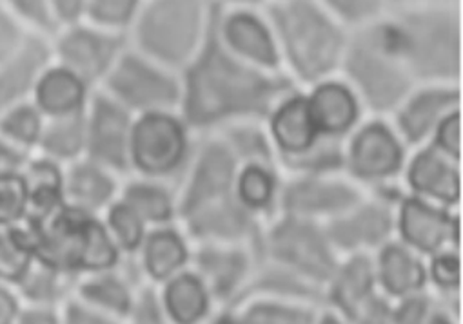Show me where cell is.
I'll use <instances>...</instances> for the list:
<instances>
[{"instance_id":"29","label":"cell","mask_w":463,"mask_h":324,"mask_svg":"<svg viewBox=\"0 0 463 324\" xmlns=\"http://www.w3.org/2000/svg\"><path fill=\"white\" fill-rule=\"evenodd\" d=\"M376 277L391 295L409 297L423 288L425 268L412 250L398 243H389L378 255Z\"/></svg>"},{"instance_id":"38","label":"cell","mask_w":463,"mask_h":324,"mask_svg":"<svg viewBox=\"0 0 463 324\" xmlns=\"http://www.w3.org/2000/svg\"><path fill=\"white\" fill-rule=\"evenodd\" d=\"M235 194L251 212L260 214L279 199V180L273 165H241L235 181Z\"/></svg>"},{"instance_id":"34","label":"cell","mask_w":463,"mask_h":324,"mask_svg":"<svg viewBox=\"0 0 463 324\" xmlns=\"http://www.w3.org/2000/svg\"><path fill=\"white\" fill-rule=\"evenodd\" d=\"M118 198L129 205L146 225H164L176 214V199L173 192L156 180L133 178L120 187Z\"/></svg>"},{"instance_id":"53","label":"cell","mask_w":463,"mask_h":324,"mask_svg":"<svg viewBox=\"0 0 463 324\" xmlns=\"http://www.w3.org/2000/svg\"><path fill=\"white\" fill-rule=\"evenodd\" d=\"M50 14L55 23V32L86 19L90 0H48Z\"/></svg>"},{"instance_id":"3","label":"cell","mask_w":463,"mask_h":324,"mask_svg":"<svg viewBox=\"0 0 463 324\" xmlns=\"http://www.w3.org/2000/svg\"><path fill=\"white\" fill-rule=\"evenodd\" d=\"M392 46L416 86H459L461 12L459 6H420L389 10L383 15Z\"/></svg>"},{"instance_id":"16","label":"cell","mask_w":463,"mask_h":324,"mask_svg":"<svg viewBox=\"0 0 463 324\" xmlns=\"http://www.w3.org/2000/svg\"><path fill=\"white\" fill-rule=\"evenodd\" d=\"M187 232L203 243H248L259 234L257 214L235 190L182 214Z\"/></svg>"},{"instance_id":"55","label":"cell","mask_w":463,"mask_h":324,"mask_svg":"<svg viewBox=\"0 0 463 324\" xmlns=\"http://www.w3.org/2000/svg\"><path fill=\"white\" fill-rule=\"evenodd\" d=\"M14 324H62V310L23 302Z\"/></svg>"},{"instance_id":"19","label":"cell","mask_w":463,"mask_h":324,"mask_svg":"<svg viewBox=\"0 0 463 324\" xmlns=\"http://www.w3.org/2000/svg\"><path fill=\"white\" fill-rule=\"evenodd\" d=\"M398 207L394 225H398L403 241L411 248L432 254L458 239V218L450 216L447 210L432 207L420 196H405Z\"/></svg>"},{"instance_id":"23","label":"cell","mask_w":463,"mask_h":324,"mask_svg":"<svg viewBox=\"0 0 463 324\" xmlns=\"http://www.w3.org/2000/svg\"><path fill=\"white\" fill-rule=\"evenodd\" d=\"M97 89L71 69L52 60L41 75L32 104L46 120L84 113Z\"/></svg>"},{"instance_id":"11","label":"cell","mask_w":463,"mask_h":324,"mask_svg":"<svg viewBox=\"0 0 463 324\" xmlns=\"http://www.w3.org/2000/svg\"><path fill=\"white\" fill-rule=\"evenodd\" d=\"M214 35L239 60L262 71H282L279 44L266 5L259 8H218Z\"/></svg>"},{"instance_id":"31","label":"cell","mask_w":463,"mask_h":324,"mask_svg":"<svg viewBox=\"0 0 463 324\" xmlns=\"http://www.w3.org/2000/svg\"><path fill=\"white\" fill-rule=\"evenodd\" d=\"M84 113L46 120L35 154L53 160L64 167L84 158L86 154Z\"/></svg>"},{"instance_id":"41","label":"cell","mask_w":463,"mask_h":324,"mask_svg":"<svg viewBox=\"0 0 463 324\" xmlns=\"http://www.w3.org/2000/svg\"><path fill=\"white\" fill-rule=\"evenodd\" d=\"M44 125V115L32 102L0 113V136L33 154L39 147Z\"/></svg>"},{"instance_id":"28","label":"cell","mask_w":463,"mask_h":324,"mask_svg":"<svg viewBox=\"0 0 463 324\" xmlns=\"http://www.w3.org/2000/svg\"><path fill=\"white\" fill-rule=\"evenodd\" d=\"M376 270L364 254L353 255L344 266H338L333 281V301L349 317L356 313L374 297Z\"/></svg>"},{"instance_id":"6","label":"cell","mask_w":463,"mask_h":324,"mask_svg":"<svg viewBox=\"0 0 463 324\" xmlns=\"http://www.w3.org/2000/svg\"><path fill=\"white\" fill-rule=\"evenodd\" d=\"M338 75L356 93L362 107L374 115H392L416 88L392 46L383 15L351 30Z\"/></svg>"},{"instance_id":"10","label":"cell","mask_w":463,"mask_h":324,"mask_svg":"<svg viewBox=\"0 0 463 324\" xmlns=\"http://www.w3.org/2000/svg\"><path fill=\"white\" fill-rule=\"evenodd\" d=\"M53 60L77 73L95 89L129 48L128 35L104 30L90 21L59 28L52 37Z\"/></svg>"},{"instance_id":"20","label":"cell","mask_w":463,"mask_h":324,"mask_svg":"<svg viewBox=\"0 0 463 324\" xmlns=\"http://www.w3.org/2000/svg\"><path fill=\"white\" fill-rule=\"evenodd\" d=\"M394 228V214L387 203L380 199L367 201L365 198L333 218L326 234L335 248L360 252L373 248L389 237Z\"/></svg>"},{"instance_id":"35","label":"cell","mask_w":463,"mask_h":324,"mask_svg":"<svg viewBox=\"0 0 463 324\" xmlns=\"http://www.w3.org/2000/svg\"><path fill=\"white\" fill-rule=\"evenodd\" d=\"M23 178L30 194V214L64 203V165L33 154L23 171Z\"/></svg>"},{"instance_id":"49","label":"cell","mask_w":463,"mask_h":324,"mask_svg":"<svg viewBox=\"0 0 463 324\" xmlns=\"http://www.w3.org/2000/svg\"><path fill=\"white\" fill-rule=\"evenodd\" d=\"M124 324H167L162 302L153 290L138 292L133 310L126 317Z\"/></svg>"},{"instance_id":"37","label":"cell","mask_w":463,"mask_h":324,"mask_svg":"<svg viewBox=\"0 0 463 324\" xmlns=\"http://www.w3.org/2000/svg\"><path fill=\"white\" fill-rule=\"evenodd\" d=\"M317 317L311 308L288 299H259L220 324H315Z\"/></svg>"},{"instance_id":"39","label":"cell","mask_w":463,"mask_h":324,"mask_svg":"<svg viewBox=\"0 0 463 324\" xmlns=\"http://www.w3.org/2000/svg\"><path fill=\"white\" fill-rule=\"evenodd\" d=\"M222 140L233 151L241 165L260 163L273 165L277 163V153L273 142L266 131H262L253 122H237L225 125L222 131Z\"/></svg>"},{"instance_id":"7","label":"cell","mask_w":463,"mask_h":324,"mask_svg":"<svg viewBox=\"0 0 463 324\" xmlns=\"http://www.w3.org/2000/svg\"><path fill=\"white\" fill-rule=\"evenodd\" d=\"M189 127L175 111L137 115L129 143V174L167 180L185 171L191 158Z\"/></svg>"},{"instance_id":"43","label":"cell","mask_w":463,"mask_h":324,"mask_svg":"<svg viewBox=\"0 0 463 324\" xmlns=\"http://www.w3.org/2000/svg\"><path fill=\"white\" fill-rule=\"evenodd\" d=\"M144 3L146 0H90L84 21L128 35Z\"/></svg>"},{"instance_id":"45","label":"cell","mask_w":463,"mask_h":324,"mask_svg":"<svg viewBox=\"0 0 463 324\" xmlns=\"http://www.w3.org/2000/svg\"><path fill=\"white\" fill-rule=\"evenodd\" d=\"M349 30L378 21L389 12L387 0H317Z\"/></svg>"},{"instance_id":"1","label":"cell","mask_w":463,"mask_h":324,"mask_svg":"<svg viewBox=\"0 0 463 324\" xmlns=\"http://www.w3.org/2000/svg\"><path fill=\"white\" fill-rule=\"evenodd\" d=\"M180 86L178 115L198 131L260 120L297 89L286 73L262 71L231 55L216 39L214 26L198 55L180 71Z\"/></svg>"},{"instance_id":"4","label":"cell","mask_w":463,"mask_h":324,"mask_svg":"<svg viewBox=\"0 0 463 324\" xmlns=\"http://www.w3.org/2000/svg\"><path fill=\"white\" fill-rule=\"evenodd\" d=\"M24 228L37 261L77 281L88 273L118 266L124 257L100 216L68 203L30 214Z\"/></svg>"},{"instance_id":"42","label":"cell","mask_w":463,"mask_h":324,"mask_svg":"<svg viewBox=\"0 0 463 324\" xmlns=\"http://www.w3.org/2000/svg\"><path fill=\"white\" fill-rule=\"evenodd\" d=\"M100 218L104 221L108 234L111 236V239L122 252V255L124 254L131 255V254L138 252V248L147 234L146 232L147 225L129 205H126L120 198H117L102 212Z\"/></svg>"},{"instance_id":"5","label":"cell","mask_w":463,"mask_h":324,"mask_svg":"<svg viewBox=\"0 0 463 324\" xmlns=\"http://www.w3.org/2000/svg\"><path fill=\"white\" fill-rule=\"evenodd\" d=\"M216 12L211 0H146L128 33L129 46L180 73L209 39Z\"/></svg>"},{"instance_id":"32","label":"cell","mask_w":463,"mask_h":324,"mask_svg":"<svg viewBox=\"0 0 463 324\" xmlns=\"http://www.w3.org/2000/svg\"><path fill=\"white\" fill-rule=\"evenodd\" d=\"M209 292L196 273L173 275L160 299L175 324H198L209 311Z\"/></svg>"},{"instance_id":"2","label":"cell","mask_w":463,"mask_h":324,"mask_svg":"<svg viewBox=\"0 0 463 324\" xmlns=\"http://www.w3.org/2000/svg\"><path fill=\"white\" fill-rule=\"evenodd\" d=\"M282 71L295 82L313 86L340 71L351 30L317 0H268Z\"/></svg>"},{"instance_id":"12","label":"cell","mask_w":463,"mask_h":324,"mask_svg":"<svg viewBox=\"0 0 463 324\" xmlns=\"http://www.w3.org/2000/svg\"><path fill=\"white\" fill-rule=\"evenodd\" d=\"M135 116L104 91L97 89L86 107V154L84 158L113 171L129 174V143Z\"/></svg>"},{"instance_id":"15","label":"cell","mask_w":463,"mask_h":324,"mask_svg":"<svg viewBox=\"0 0 463 324\" xmlns=\"http://www.w3.org/2000/svg\"><path fill=\"white\" fill-rule=\"evenodd\" d=\"M364 199L362 190L349 180L335 174L295 176L279 192L282 212L297 218H336Z\"/></svg>"},{"instance_id":"52","label":"cell","mask_w":463,"mask_h":324,"mask_svg":"<svg viewBox=\"0 0 463 324\" xmlns=\"http://www.w3.org/2000/svg\"><path fill=\"white\" fill-rule=\"evenodd\" d=\"M434 282L443 290H454L459 284V257L454 252H439L432 261Z\"/></svg>"},{"instance_id":"30","label":"cell","mask_w":463,"mask_h":324,"mask_svg":"<svg viewBox=\"0 0 463 324\" xmlns=\"http://www.w3.org/2000/svg\"><path fill=\"white\" fill-rule=\"evenodd\" d=\"M138 254L140 268L149 279L155 281L171 279L189 257L184 237L169 227H160L147 232Z\"/></svg>"},{"instance_id":"48","label":"cell","mask_w":463,"mask_h":324,"mask_svg":"<svg viewBox=\"0 0 463 324\" xmlns=\"http://www.w3.org/2000/svg\"><path fill=\"white\" fill-rule=\"evenodd\" d=\"M33 35L19 19L0 6V62L14 55Z\"/></svg>"},{"instance_id":"25","label":"cell","mask_w":463,"mask_h":324,"mask_svg":"<svg viewBox=\"0 0 463 324\" xmlns=\"http://www.w3.org/2000/svg\"><path fill=\"white\" fill-rule=\"evenodd\" d=\"M120 178L113 171L80 158L64 167V203L102 216L120 194Z\"/></svg>"},{"instance_id":"18","label":"cell","mask_w":463,"mask_h":324,"mask_svg":"<svg viewBox=\"0 0 463 324\" xmlns=\"http://www.w3.org/2000/svg\"><path fill=\"white\" fill-rule=\"evenodd\" d=\"M52 60L50 37L33 33L14 55L0 62V113L32 102L35 86Z\"/></svg>"},{"instance_id":"40","label":"cell","mask_w":463,"mask_h":324,"mask_svg":"<svg viewBox=\"0 0 463 324\" xmlns=\"http://www.w3.org/2000/svg\"><path fill=\"white\" fill-rule=\"evenodd\" d=\"M35 263V250L24 227L0 230V282L17 288Z\"/></svg>"},{"instance_id":"9","label":"cell","mask_w":463,"mask_h":324,"mask_svg":"<svg viewBox=\"0 0 463 324\" xmlns=\"http://www.w3.org/2000/svg\"><path fill=\"white\" fill-rule=\"evenodd\" d=\"M266 248L273 259L300 277L322 284L331 281L338 263L326 228L313 219L284 214L268 232Z\"/></svg>"},{"instance_id":"21","label":"cell","mask_w":463,"mask_h":324,"mask_svg":"<svg viewBox=\"0 0 463 324\" xmlns=\"http://www.w3.org/2000/svg\"><path fill=\"white\" fill-rule=\"evenodd\" d=\"M196 264V275L218 299H235L253 277V259L244 243H203Z\"/></svg>"},{"instance_id":"33","label":"cell","mask_w":463,"mask_h":324,"mask_svg":"<svg viewBox=\"0 0 463 324\" xmlns=\"http://www.w3.org/2000/svg\"><path fill=\"white\" fill-rule=\"evenodd\" d=\"M75 284V277L37 261L17 284V292L24 304L62 310L73 299Z\"/></svg>"},{"instance_id":"44","label":"cell","mask_w":463,"mask_h":324,"mask_svg":"<svg viewBox=\"0 0 463 324\" xmlns=\"http://www.w3.org/2000/svg\"><path fill=\"white\" fill-rule=\"evenodd\" d=\"M30 210V194L23 174L0 176V230L24 227Z\"/></svg>"},{"instance_id":"54","label":"cell","mask_w":463,"mask_h":324,"mask_svg":"<svg viewBox=\"0 0 463 324\" xmlns=\"http://www.w3.org/2000/svg\"><path fill=\"white\" fill-rule=\"evenodd\" d=\"M33 153H28L10 140L0 136V176H17L23 174Z\"/></svg>"},{"instance_id":"22","label":"cell","mask_w":463,"mask_h":324,"mask_svg":"<svg viewBox=\"0 0 463 324\" xmlns=\"http://www.w3.org/2000/svg\"><path fill=\"white\" fill-rule=\"evenodd\" d=\"M309 88L311 91L306 93V98L320 134L344 138L356 127L364 107L356 93L338 73Z\"/></svg>"},{"instance_id":"60","label":"cell","mask_w":463,"mask_h":324,"mask_svg":"<svg viewBox=\"0 0 463 324\" xmlns=\"http://www.w3.org/2000/svg\"><path fill=\"white\" fill-rule=\"evenodd\" d=\"M320 324H344V322H340L335 315H326V317L320 320Z\"/></svg>"},{"instance_id":"56","label":"cell","mask_w":463,"mask_h":324,"mask_svg":"<svg viewBox=\"0 0 463 324\" xmlns=\"http://www.w3.org/2000/svg\"><path fill=\"white\" fill-rule=\"evenodd\" d=\"M23 308V299L15 286L0 282V324H14Z\"/></svg>"},{"instance_id":"26","label":"cell","mask_w":463,"mask_h":324,"mask_svg":"<svg viewBox=\"0 0 463 324\" xmlns=\"http://www.w3.org/2000/svg\"><path fill=\"white\" fill-rule=\"evenodd\" d=\"M405 178L414 196L430 198L447 207L459 201L461 174L458 162L450 160L432 145L418 151L411 158Z\"/></svg>"},{"instance_id":"8","label":"cell","mask_w":463,"mask_h":324,"mask_svg":"<svg viewBox=\"0 0 463 324\" xmlns=\"http://www.w3.org/2000/svg\"><path fill=\"white\" fill-rule=\"evenodd\" d=\"M133 116L151 111H175L180 106V73L173 71L131 46L99 88Z\"/></svg>"},{"instance_id":"51","label":"cell","mask_w":463,"mask_h":324,"mask_svg":"<svg viewBox=\"0 0 463 324\" xmlns=\"http://www.w3.org/2000/svg\"><path fill=\"white\" fill-rule=\"evenodd\" d=\"M429 319V301L420 295H409L398 308L389 310L385 324H425Z\"/></svg>"},{"instance_id":"59","label":"cell","mask_w":463,"mask_h":324,"mask_svg":"<svg viewBox=\"0 0 463 324\" xmlns=\"http://www.w3.org/2000/svg\"><path fill=\"white\" fill-rule=\"evenodd\" d=\"M425 324H454L450 317H447L445 313H436V315H430Z\"/></svg>"},{"instance_id":"47","label":"cell","mask_w":463,"mask_h":324,"mask_svg":"<svg viewBox=\"0 0 463 324\" xmlns=\"http://www.w3.org/2000/svg\"><path fill=\"white\" fill-rule=\"evenodd\" d=\"M432 147L449 156L450 160H461V111L447 115L432 133Z\"/></svg>"},{"instance_id":"46","label":"cell","mask_w":463,"mask_h":324,"mask_svg":"<svg viewBox=\"0 0 463 324\" xmlns=\"http://www.w3.org/2000/svg\"><path fill=\"white\" fill-rule=\"evenodd\" d=\"M0 6L19 19L32 33L46 37L55 33V23L50 14L48 0H0Z\"/></svg>"},{"instance_id":"50","label":"cell","mask_w":463,"mask_h":324,"mask_svg":"<svg viewBox=\"0 0 463 324\" xmlns=\"http://www.w3.org/2000/svg\"><path fill=\"white\" fill-rule=\"evenodd\" d=\"M62 324H124V320L99 311L73 297L62 308Z\"/></svg>"},{"instance_id":"24","label":"cell","mask_w":463,"mask_h":324,"mask_svg":"<svg viewBox=\"0 0 463 324\" xmlns=\"http://www.w3.org/2000/svg\"><path fill=\"white\" fill-rule=\"evenodd\" d=\"M268 118L269 138L277 149V158L302 154L320 138L306 93L302 91L293 89L282 97Z\"/></svg>"},{"instance_id":"58","label":"cell","mask_w":463,"mask_h":324,"mask_svg":"<svg viewBox=\"0 0 463 324\" xmlns=\"http://www.w3.org/2000/svg\"><path fill=\"white\" fill-rule=\"evenodd\" d=\"M211 3L225 10V8H259V6H264L268 0H211Z\"/></svg>"},{"instance_id":"27","label":"cell","mask_w":463,"mask_h":324,"mask_svg":"<svg viewBox=\"0 0 463 324\" xmlns=\"http://www.w3.org/2000/svg\"><path fill=\"white\" fill-rule=\"evenodd\" d=\"M138 292L133 284V275L118 266L88 273L80 277L75 284V299L104 311L111 317L126 320L133 304L137 301Z\"/></svg>"},{"instance_id":"14","label":"cell","mask_w":463,"mask_h":324,"mask_svg":"<svg viewBox=\"0 0 463 324\" xmlns=\"http://www.w3.org/2000/svg\"><path fill=\"white\" fill-rule=\"evenodd\" d=\"M403 162L405 149L402 138L380 118L356 129L345 145L344 169L358 181H387L400 172Z\"/></svg>"},{"instance_id":"17","label":"cell","mask_w":463,"mask_h":324,"mask_svg":"<svg viewBox=\"0 0 463 324\" xmlns=\"http://www.w3.org/2000/svg\"><path fill=\"white\" fill-rule=\"evenodd\" d=\"M459 104V86H416L392 113L396 120L394 131L403 143L418 145L432 136L438 124L452 111H458Z\"/></svg>"},{"instance_id":"57","label":"cell","mask_w":463,"mask_h":324,"mask_svg":"<svg viewBox=\"0 0 463 324\" xmlns=\"http://www.w3.org/2000/svg\"><path fill=\"white\" fill-rule=\"evenodd\" d=\"M389 10L420 8V6H459V0H387Z\"/></svg>"},{"instance_id":"36","label":"cell","mask_w":463,"mask_h":324,"mask_svg":"<svg viewBox=\"0 0 463 324\" xmlns=\"http://www.w3.org/2000/svg\"><path fill=\"white\" fill-rule=\"evenodd\" d=\"M277 160L295 176L336 174L345 165V147L342 138L320 134V138L306 153Z\"/></svg>"},{"instance_id":"13","label":"cell","mask_w":463,"mask_h":324,"mask_svg":"<svg viewBox=\"0 0 463 324\" xmlns=\"http://www.w3.org/2000/svg\"><path fill=\"white\" fill-rule=\"evenodd\" d=\"M241 162L222 140V136H211L203 140L185 167V178L182 180L180 196L176 199V214H185L207 201L225 196L235 190Z\"/></svg>"}]
</instances>
